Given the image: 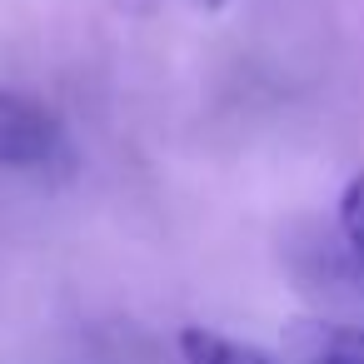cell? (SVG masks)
Instances as JSON below:
<instances>
[{
	"label": "cell",
	"mask_w": 364,
	"mask_h": 364,
	"mask_svg": "<svg viewBox=\"0 0 364 364\" xmlns=\"http://www.w3.org/2000/svg\"><path fill=\"white\" fill-rule=\"evenodd\" d=\"M180 354H185V364H279L264 349H255L245 339H230L220 329H205V324L180 329Z\"/></svg>",
	"instance_id": "cell-3"
},
{
	"label": "cell",
	"mask_w": 364,
	"mask_h": 364,
	"mask_svg": "<svg viewBox=\"0 0 364 364\" xmlns=\"http://www.w3.org/2000/svg\"><path fill=\"white\" fill-rule=\"evenodd\" d=\"M185 6H195V11H220L225 0H185Z\"/></svg>",
	"instance_id": "cell-5"
},
{
	"label": "cell",
	"mask_w": 364,
	"mask_h": 364,
	"mask_svg": "<svg viewBox=\"0 0 364 364\" xmlns=\"http://www.w3.org/2000/svg\"><path fill=\"white\" fill-rule=\"evenodd\" d=\"M339 230H344L349 250L364 259V175H354L339 195Z\"/></svg>",
	"instance_id": "cell-4"
},
{
	"label": "cell",
	"mask_w": 364,
	"mask_h": 364,
	"mask_svg": "<svg viewBox=\"0 0 364 364\" xmlns=\"http://www.w3.org/2000/svg\"><path fill=\"white\" fill-rule=\"evenodd\" d=\"M60 155V120L46 110L36 95L0 85V165L6 170H31L50 165Z\"/></svg>",
	"instance_id": "cell-1"
},
{
	"label": "cell",
	"mask_w": 364,
	"mask_h": 364,
	"mask_svg": "<svg viewBox=\"0 0 364 364\" xmlns=\"http://www.w3.org/2000/svg\"><path fill=\"white\" fill-rule=\"evenodd\" d=\"M294 344L309 364H364V329L359 324H294Z\"/></svg>",
	"instance_id": "cell-2"
}]
</instances>
